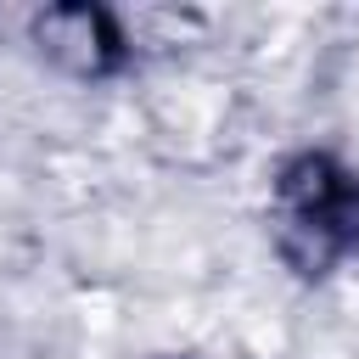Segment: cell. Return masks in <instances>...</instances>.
I'll return each instance as SVG.
<instances>
[{
  "instance_id": "6da1fadb",
  "label": "cell",
  "mask_w": 359,
  "mask_h": 359,
  "mask_svg": "<svg viewBox=\"0 0 359 359\" xmlns=\"http://www.w3.org/2000/svg\"><path fill=\"white\" fill-rule=\"evenodd\" d=\"M34 45H39L56 67H67V73H79V79H101V73H112L118 56H123L118 22H112L107 11H95V6H50V11H39V17H34Z\"/></svg>"
}]
</instances>
